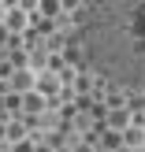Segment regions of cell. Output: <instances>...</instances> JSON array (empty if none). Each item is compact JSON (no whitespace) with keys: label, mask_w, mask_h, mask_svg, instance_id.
Segmentation results:
<instances>
[{"label":"cell","mask_w":145,"mask_h":152,"mask_svg":"<svg viewBox=\"0 0 145 152\" xmlns=\"http://www.w3.org/2000/svg\"><path fill=\"white\" fill-rule=\"evenodd\" d=\"M82 4H86V0H60V7H63L67 15H74V11H78V7H82Z\"/></svg>","instance_id":"obj_9"},{"label":"cell","mask_w":145,"mask_h":152,"mask_svg":"<svg viewBox=\"0 0 145 152\" xmlns=\"http://www.w3.org/2000/svg\"><path fill=\"white\" fill-rule=\"evenodd\" d=\"M130 123H134V115H130L127 108H108V111H104V130H116V134H123Z\"/></svg>","instance_id":"obj_4"},{"label":"cell","mask_w":145,"mask_h":152,"mask_svg":"<svg viewBox=\"0 0 145 152\" xmlns=\"http://www.w3.org/2000/svg\"><path fill=\"white\" fill-rule=\"evenodd\" d=\"M37 15L41 19H56V15H63V7H60V0H41L37 4Z\"/></svg>","instance_id":"obj_7"},{"label":"cell","mask_w":145,"mask_h":152,"mask_svg":"<svg viewBox=\"0 0 145 152\" xmlns=\"http://www.w3.org/2000/svg\"><path fill=\"white\" fill-rule=\"evenodd\" d=\"M0 22H4L7 34H26L30 30V15L22 11V7H4V11H0Z\"/></svg>","instance_id":"obj_2"},{"label":"cell","mask_w":145,"mask_h":152,"mask_svg":"<svg viewBox=\"0 0 145 152\" xmlns=\"http://www.w3.org/2000/svg\"><path fill=\"white\" fill-rule=\"evenodd\" d=\"M7 89H11V93H30V89H34V71H30V67H19V71H11L7 74Z\"/></svg>","instance_id":"obj_5"},{"label":"cell","mask_w":145,"mask_h":152,"mask_svg":"<svg viewBox=\"0 0 145 152\" xmlns=\"http://www.w3.org/2000/svg\"><path fill=\"white\" fill-rule=\"evenodd\" d=\"M60 89H63V86H60V78H56L52 71H37V74H34V93H41L45 100H49V96H56Z\"/></svg>","instance_id":"obj_3"},{"label":"cell","mask_w":145,"mask_h":152,"mask_svg":"<svg viewBox=\"0 0 145 152\" xmlns=\"http://www.w3.org/2000/svg\"><path fill=\"white\" fill-rule=\"evenodd\" d=\"M0 141H4V123H0Z\"/></svg>","instance_id":"obj_11"},{"label":"cell","mask_w":145,"mask_h":152,"mask_svg":"<svg viewBox=\"0 0 145 152\" xmlns=\"http://www.w3.org/2000/svg\"><path fill=\"white\" fill-rule=\"evenodd\" d=\"M22 137H30L26 123H22V119H7V123H4V141L15 145V141H22Z\"/></svg>","instance_id":"obj_6"},{"label":"cell","mask_w":145,"mask_h":152,"mask_svg":"<svg viewBox=\"0 0 145 152\" xmlns=\"http://www.w3.org/2000/svg\"><path fill=\"white\" fill-rule=\"evenodd\" d=\"M37 4H41V0H15V7H22L26 15H37Z\"/></svg>","instance_id":"obj_8"},{"label":"cell","mask_w":145,"mask_h":152,"mask_svg":"<svg viewBox=\"0 0 145 152\" xmlns=\"http://www.w3.org/2000/svg\"><path fill=\"white\" fill-rule=\"evenodd\" d=\"M119 141H123V152H145V123L134 119V123L119 134Z\"/></svg>","instance_id":"obj_1"},{"label":"cell","mask_w":145,"mask_h":152,"mask_svg":"<svg viewBox=\"0 0 145 152\" xmlns=\"http://www.w3.org/2000/svg\"><path fill=\"white\" fill-rule=\"evenodd\" d=\"M4 41H7V30H4V22H0V52H4Z\"/></svg>","instance_id":"obj_10"}]
</instances>
